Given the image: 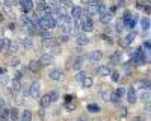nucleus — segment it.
<instances>
[{
    "instance_id": "nucleus-1",
    "label": "nucleus",
    "mask_w": 151,
    "mask_h": 121,
    "mask_svg": "<svg viewBox=\"0 0 151 121\" xmlns=\"http://www.w3.org/2000/svg\"><path fill=\"white\" fill-rule=\"evenodd\" d=\"M80 30H83V32H92L94 30V21L89 17H83L80 20Z\"/></svg>"
},
{
    "instance_id": "nucleus-2",
    "label": "nucleus",
    "mask_w": 151,
    "mask_h": 121,
    "mask_svg": "<svg viewBox=\"0 0 151 121\" xmlns=\"http://www.w3.org/2000/svg\"><path fill=\"white\" fill-rule=\"evenodd\" d=\"M29 95L32 99H38L41 95V83L40 82H32L29 86Z\"/></svg>"
},
{
    "instance_id": "nucleus-3",
    "label": "nucleus",
    "mask_w": 151,
    "mask_h": 121,
    "mask_svg": "<svg viewBox=\"0 0 151 121\" xmlns=\"http://www.w3.org/2000/svg\"><path fill=\"white\" fill-rule=\"evenodd\" d=\"M18 5L21 6L23 14H27L33 9V0H18Z\"/></svg>"
},
{
    "instance_id": "nucleus-4",
    "label": "nucleus",
    "mask_w": 151,
    "mask_h": 121,
    "mask_svg": "<svg viewBox=\"0 0 151 121\" xmlns=\"http://www.w3.org/2000/svg\"><path fill=\"white\" fill-rule=\"evenodd\" d=\"M53 59H55V56L53 55H50V53H44L40 59V64H41V67H48L50 64H53Z\"/></svg>"
},
{
    "instance_id": "nucleus-5",
    "label": "nucleus",
    "mask_w": 151,
    "mask_h": 121,
    "mask_svg": "<svg viewBox=\"0 0 151 121\" xmlns=\"http://www.w3.org/2000/svg\"><path fill=\"white\" fill-rule=\"evenodd\" d=\"M70 15L73 17V20H82L83 18V9L80 6H71Z\"/></svg>"
},
{
    "instance_id": "nucleus-6",
    "label": "nucleus",
    "mask_w": 151,
    "mask_h": 121,
    "mask_svg": "<svg viewBox=\"0 0 151 121\" xmlns=\"http://www.w3.org/2000/svg\"><path fill=\"white\" fill-rule=\"evenodd\" d=\"M125 97H127V102H129L130 104H134V103H136L137 95H136V91H134L133 86L127 88V91H125Z\"/></svg>"
},
{
    "instance_id": "nucleus-7",
    "label": "nucleus",
    "mask_w": 151,
    "mask_h": 121,
    "mask_svg": "<svg viewBox=\"0 0 151 121\" xmlns=\"http://www.w3.org/2000/svg\"><path fill=\"white\" fill-rule=\"evenodd\" d=\"M48 76H50L52 80H60V79H64V71L59 70V68H53L48 73Z\"/></svg>"
},
{
    "instance_id": "nucleus-8",
    "label": "nucleus",
    "mask_w": 151,
    "mask_h": 121,
    "mask_svg": "<svg viewBox=\"0 0 151 121\" xmlns=\"http://www.w3.org/2000/svg\"><path fill=\"white\" fill-rule=\"evenodd\" d=\"M121 56H122L121 50H116V52H113V55L110 56V64H109V67L112 68L113 65H116V64H119V62H121Z\"/></svg>"
},
{
    "instance_id": "nucleus-9",
    "label": "nucleus",
    "mask_w": 151,
    "mask_h": 121,
    "mask_svg": "<svg viewBox=\"0 0 151 121\" xmlns=\"http://www.w3.org/2000/svg\"><path fill=\"white\" fill-rule=\"evenodd\" d=\"M83 60H85V56H82V55L76 56V58L73 59L71 68H73V70H80V68H82V65H83Z\"/></svg>"
},
{
    "instance_id": "nucleus-10",
    "label": "nucleus",
    "mask_w": 151,
    "mask_h": 121,
    "mask_svg": "<svg viewBox=\"0 0 151 121\" xmlns=\"http://www.w3.org/2000/svg\"><path fill=\"white\" fill-rule=\"evenodd\" d=\"M20 44L26 48V50H32L33 48V40L30 38V36H24V38L20 41Z\"/></svg>"
},
{
    "instance_id": "nucleus-11",
    "label": "nucleus",
    "mask_w": 151,
    "mask_h": 121,
    "mask_svg": "<svg viewBox=\"0 0 151 121\" xmlns=\"http://www.w3.org/2000/svg\"><path fill=\"white\" fill-rule=\"evenodd\" d=\"M95 73H97V74H100V76H109L110 73H112V68L109 65H101V67H97Z\"/></svg>"
},
{
    "instance_id": "nucleus-12",
    "label": "nucleus",
    "mask_w": 151,
    "mask_h": 121,
    "mask_svg": "<svg viewBox=\"0 0 151 121\" xmlns=\"http://www.w3.org/2000/svg\"><path fill=\"white\" fill-rule=\"evenodd\" d=\"M101 58H103V53L100 52V50H94V52H91L89 55H88V59H89L91 62H97V60H101Z\"/></svg>"
},
{
    "instance_id": "nucleus-13",
    "label": "nucleus",
    "mask_w": 151,
    "mask_h": 121,
    "mask_svg": "<svg viewBox=\"0 0 151 121\" xmlns=\"http://www.w3.org/2000/svg\"><path fill=\"white\" fill-rule=\"evenodd\" d=\"M32 73H38L42 67H41V64H40V60H36V59H33V60H30L29 62V67H27Z\"/></svg>"
},
{
    "instance_id": "nucleus-14",
    "label": "nucleus",
    "mask_w": 151,
    "mask_h": 121,
    "mask_svg": "<svg viewBox=\"0 0 151 121\" xmlns=\"http://www.w3.org/2000/svg\"><path fill=\"white\" fill-rule=\"evenodd\" d=\"M40 104H41V107H48L50 104H52V100H50V95L48 94H45V95H42V97H40Z\"/></svg>"
},
{
    "instance_id": "nucleus-15",
    "label": "nucleus",
    "mask_w": 151,
    "mask_h": 121,
    "mask_svg": "<svg viewBox=\"0 0 151 121\" xmlns=\"http://www.w3.org/2000/svg\"><path fill=\"white\" fill-rule=\"evenodd\" d=\"M20 20H21V23H23V26H33V20H32L27 14H23V15L20 17Z\"/></svg>"
},
{
    "instance_id": "nucleus-16",
    "label": "nucleus",
    "mask_w": 151,
    "mask_h": 121,
    "mask_svg": "<svg viewBox=\"0 0 151 121\" xmlns=\"http://www.w3.org/2000/svg\"><path fill=\"white\" fill-rule=\"evenodd\" d=\"M82 86L83 88H91L92 85H94V80H92V77H89V76H85L83 79H82Z\"/></svg>"
},
{
    "instance_id": "nucleus-17",
    "label": "nucleus",
    "mask_w": 151,
    "mask_h": 121,
    "mask_svg": "<svg viewBox=\"0 0 151 121\" xmlns=\"http://www.w3.org/2000/svg\"><path fill=\"white\" fill-rule=\"evenodd\" d=\"M12 95H14V100H15L17 104H23V103H24L23 92H21V91H14V92H12Z\"/></svg>"
},
{
    "instance_id": "nucleus-18",
    "label": "nucleus",
    "mask_w": 151,
    "mask_h": 121,
    "mask_svg": "<svg viewBox=\"0 0 151 121\" xmlns=\"http://www.w3.org/2000/svg\"><path fill=\"white\" fill-rule=\"evenodd\" d=\"M112 17H113V14L107 11V12H104L103 15H100V21H101V23H104V24H107V23H110Z\"/></svg>"
},
{
    "instance_id": "nucleus-19",
    "label": "nucleus",
    "mask_w": 151,
    "mask_h": 121,
    "mask_svg": "<svg viewBox=\"0 0 151 121\" xmlns=\"http://www.w3.org/2000/svg\"><path fill=\"white\" fill-rule=\"evenodd\" d=\"M86 44H89V38H88V36H85V35H77V45L83 47V45H86Z\"/></svg>"
},
{
    "instance_id": "nucleus-20",
    "label": "nucleus",
    "mask_w": 151,
    "mask_h": 121,
    "mask_svg": "<svg viewBox=\"0 0 151 121\" xmlns=\"http://www.w3.org/2000/svg\"><path fill=\"white\" fill-rule=\"evenodd\" d=\"M20 120L21 121H32V112L29 111V109H24L21 117H20Z\"/></svg>"
},
{
    "instance_id": "nucleus-21",
    "label": "nucleus",
    "mask_w": 151,
    "mask_h": 121,
    "mask_svg": "<svg viewBox=\"0 0 151 121\" xmlns=\"http://www.w3.org/2000/svg\"><path fill=\"white\" fill-rule=\"evenodd\" d=\"M9 111H11V107L3 106L2 109H0V118L2 120H9Z\"/></svg>"
},
{
    "instance_id": "nucleus-22",
    "label": "nucleus",
    "mask_w": 151,
    "mask_h": 121,
    "mask_svg": "<svg viewBox=\"0 0 151 121\" xmlns=\"http://www.w3.org/2000/svg\"><path fill=\"white\" fill-rule=\"evenodd\" d=\"M141 27H142L144 32L145 30H150V18L148 17H142L141 18Z\"/></svg>"
},
{
    "instance_id": "nucleus-23",
    "label": "nucleus",
    "mask_w": 151,
    "mask_h": 121,
    "mask_svg": "<svg viewBox=\"0 0 151 121\" xmlns=\"http://www.w3.org/2000/svg\"><path fill=\"white\" fill-rule=\"evenodd\" d=\"M107 11H109V9H107V6H106L104 3H100V2L97 3V14H98V15H103L104 12H107Z\"/></svg>"
},
{
    "instance_id": "nucleus-24",
    "label": "nucleus",
    "mask_w": 151,
    "mask_h": 121,
    "mask_svg": "<svg viewBox=\"0 0 151 121\" xmlns=\"http://www.w3.org/2000/svg\"><path fill=\"white\" fill-rule=\"evenodd\" d=\"M86 107H88V111H89V112H94V114H95V112L98 114L100 111H101V107H100L97 103H89V104H88Z\"/></svg>"
},
{
    "instance_id": "nucleus-25",
    "label": "nucleus",
    "mask_w": 151,
    "mask_h": 121,
    "mask_svg": "<svg viewBox=\"0 0 151 121\" xmlns=\"http://www.w3.org/2000/svg\"><path fill=\"white\" fill-rule=\"evenodd\" d=\"M14 91H21V80L12 79V89H11V92H14Z\"/></svg>"
},
{
    "instance_id": "nucleus-26",
    "label": "nucleus",
    "mask_w": 151,
    "mask_h": 121,
    "mask_svg": "<svg viewBox=\"0 0 151 121\" xmlns=\"http://www.w3.org/2000/svg\"><path fill=\"white\" fill-rule=\"evenodd\" d=\"M20 47H21L20 41H11V45H9V50H11V52H14V53H17V52L20 50Z\"/></svg>"
},
{
    "instance_id": "nucleus-27",
    "label": "nucleus",
    "mask_w": 151,
    "mask_h": 121,
    "mask_svg": "<svg viewBox=\"0 0 151 121\" xmlns=\"http://www.w3.org/2000/svg\"><path fill=\"white\" fill-rule=\"evenodd\" d=\"M86 12L89 15H97V5H88L86 6Z\"/></svg>"
},
{
    "instance_id": "nucleus-28",
    "label": "nucleus",
    "mask_w": 151,
    "mask_h": 121,
    "mask_svg": "<svg viewBox=\"0 0 151 121\" xmlns=\"http://www.w3.org/2000/svg\"><path fill=\"white\" fill-rule=\"evenodd\" d=\"M137 86H139L141 89H150V80H139L137 82Z\"/></svg>"
},
{
    "instance_id": "nucleus-29",
    "label": "nucleus",
    "mask_w": 151,
    "mask_h": 121,
    "mask_svg": "<svg viewBox=\"0 0 151 121\" xmlns=\"http://www.w3.org/2000/svg\"><path fill=\"white\" fill-rule=\"evenodd\" d=\"M132 42L129 41V38H127V36H121V38H119V45L121 47H129Z\"/></svg>"
},
{
    "instance_id": "nucleus-30",
    "label": "nucleus",
    "mask_w": 151,
    "mask_h": 121,
    "mask_svg": "<svg viewBox=\"0 0 151 121\" xmlns=\"http://www.w3.org/2000/svg\"><path fill=\"white\" fill-rule=\"evenodd\" d=\"M115 30H116L118 33H122V30H124V23H122L121 18H119V20L116 21V24H115Z\"/></svg>"
},
{
    "instance_id": "nucleus-31",
    "label": "nucleus",
    "mask_w": 151,
    "mask_h": 121,
    "mask_svg": "<svg viewBox=\"0 0 151 121\" xmlns=\"http://www.w3.org/2000/svg\"><path fill=\"white\" fill-rule=\"evenodd\" d=\"M141 100H142L144 103H148V102H150V89H147V91L144 89V92L141 94Z\"/></svg>"
},
{
    "instance_id": "nucleus-32",
    "label": "nucleus",
    "mask_w": 151,
    "mask_h": 121,
    "mask_svg": "<svg viewBox=\"0 0 151 121\" xmlns=\"http://www.w3.org/2000/svg\"><path fill=\"white\" fill-rule=\"evenodd\" d=\"M113 94H115V95L118 97V99L121 100V99H122V97L125 95V89H124L122 86H121V88H116V89H115V92H113Z\"/></svg>"
},
{
    "instance_id": "nucleus-33",
    "label": "nucleus",
    "mask_w": 151,
    "mask_h": 121,
    "mask_svg": "<svg viewBox=\"0 0 151 121\" xmlns=\"http://www.w3.org/2000/svg\"><path fill=\"white\" fill-rule=\"evenodd\" d=\"M48 95H50V100H52V103H55V102H58V100H59V92H58V91H52V92H48Z\"/></svg>"
},
{
    "instance_id": "nucleus-34",
    "label": "nucleus",
    "mask_w": 151,
    "mask_h": 121,
    "mask_svg": "<svg viewBox=\"0 0 151 121\" xmlns=\"http://www.w3.org/2000/svg\"><path fill=\"white\" fill-rule=\"evenodd\" d=\"M8 82H9V79H8V76L5 74V73H3V74H0V86H6Z\"/></svg>"
},
{
    "instance_id": "nucleus-35",
    "label": "nucleus",
    "mask_w": 151,
    "mask_h": 121,
    "mask_svg": "<svg viewBox=\"0 0 151 121\" xmlns=\"http://www.w3.org/2000/svg\"><path fill=\"white\" fill-rule=\"evenodd\" d=\"M118 114H119V117L121 118H125V117H127V107H125V106H121V107H118Z\"/></svg>"
},
{
    "instance_id": "nucleus-36",
    "label": "nucleus",
    "mask_w": 151,
    "mask_h": 121,
    "mask_svg": "<svg viewBox=\"0 0 151 121\" xmlns=\"http://www.w3.org/2000/svg\"><path fill=\"white\" fill-rule=\"evenodd\" d=\"M9 45H11V41L8 38H2V50H9Z\"/></svg>"
},
{
    "instance_id": "nucleus-37",
    "label": "nucleus",
    "mask_w": 151,
    "mask_h": 121,
    "mask_svg": "<svg viewBox=\"0 0 151 121\" xmlns=\"http://www.w3.org/2000/svg\"><path fill=\"white\" fill-rule=\"evenodd\" d=\"M67 41H70V35H67V33H62V35H59L58 42H67Z\"/></svg>"
},
{
    "instance_id": "nucleus-38",
    "label": "nucleus",
    "mask_w": 151,
    "mask_h": 121,
    "mask_svg": "<svg viewBox=\"0 0 151 121\" xmlns=\"http://www.w3.org/2000/svg\"><path fill=\"white\" fill-rule=\"evenodd\" d=\"M110 94H112L110 91H103V92H101V99H103L104 102H109V100H110Z\"/></svg>"
},
{
    "instance_id": "nucleus-39",
    "label": "nucleus",
    "mask_w": 151,
    "mask_h": 121,
    "mask_svg": "<svg viewBox=\"0 0 151 121\" xmlns=\"http://www.w3.org/2000/svg\"><path fill=\"white\" fill-rule=\"evenodd\" d=\"M9 64H11V67H17V65H20V59L18 58H12L9 60Z\"/></svg>"
},
{
    "instance_id": "nucleus-40",
    "label": "nucleus",
    "mask_w": 151,
    "mask_h": 121,
    "mask_svg": "<svg viewBox=\"0 0 151 121\" xmlns=\"http://www.w3.org/2000/svg\"><path fill=\"white\" fill-rule=\"evenodd\" d=\"M110 74H112V80H113V82H118V80H119V73H118V71H112Z\"/></svg>"
},
{
    "instance_id": "nucleus-41",
    "label": "nucleus",
    "mask_w": 151,
    "mask_h": 121,
    "mask_svg": "<svg viewBox=\"0 0 151 121\" xmlns=\"http://www.w3.org/2000/svg\"><path fill=\"white\" fill-rule=\"evenodd\" d=\"M144 48H145V52H150V48H151V41L150 40L144 41Z\"/></svg>"
},
{
    "instance_id": "nucleus-42",
    "label": "nucleus",
    "mask_w": 151,
    "mask_h": 121,
    "mask_svg": "<svg viewBox=\"0 0 151 121\" xmlns=\"http://www.w3.org/2000/svg\"><path fill=\"white\" fill-rule=\"evenodd\" d=\"M60 3L64 6H67V8H71L73 6V0H60Z\"/></svg>"
},
{
    "instance_id": "nucleus-43",
    "label": "nucleus",
    "mask_w": 151,
    "mask_h": 121,
    "mask_svg": "<svg viewBox=\"0 0 151 121\" xmlns=\"http://www.w3.org/2000/svg\"><path fill=\"white\" fill-rule=\"evenodd\" d=\"M5 3L8 6H15V5H18V0H5Z\"/></svg>"
},
{
    "instance_id": "nucleus-44",
    "label": "nucleus",
    "mask_w": 151,
    "mask_h": 121,
    "mask_svg": "<svg viewBox=\"0 0 151 121\" xmlns=\"http://www.w3.org/2000/svg\"><path fill=\"white\" fill-rule=\"evenodd\" d=\"M85 76H86V74H85V71H79V74L76 76V80H77V82H82V79H83Z\"/></svg>"
},
{
    "instance_id": "nucleus-45",
    "label": "nucleus",
    "mask_w": 151,
    "mask_h": 121,
    "mask_svg": "<svg viewBox=\"0 0 151 121\" xmlns=\"http://www.w3.org/2000/svg\"><path fill=\"white\" fill-rule=\"evenodd\" d=\"M125 36L129 38V41H130V42H133V40L136 38V32H130L129 35H125Z\"/></svg>"
},
{
    "instance_id": "nucleus-46",
    "label": "nucleus",
    "mask_w": 151,
    "mask_h": 121,
    "mask_svg": "<svg viewBox=\"0 0 151 121\" xmlns=\"http://www.w3.org/2000/svg\"><path fill=\"white\" fill-rule=\"evenodd\" d=\"M23 74H24L23 71H17V73H15V76H14V79H17V80H21V79H23Z\"/></svg>"
},
{
    "instance_id": "nucleus-47",
    "label": "nucleus",
    "mask_w": 151,
    "mask_h": 121,
    "mask_svg": "<svg viewBox=\"0 0 151 121\" xmlns=\"http://www.w3.org/2000/svg\"><path fill=\"white\" fill-rule=\"evenodd\" d=\"M142 9H144V12H145V14H150V11H151V8H150V3H145V5L142 6Z\"/></svg>"
},
{
    "instance_id": "nucleus-48",
    "label": "nucleus",
    "mask_w": 151,
    "mask_h": 121,
    "mask_svg": "<svg viewBox=\"0 0 151 121\" xmlns=\"http://www.w3.org/2000/svg\"><path fill=\"white\" fill-rule=\"evenodd\" d=\"M86 5H97L98 3V0H85Z\"/></svg>"
},
{
    "instance_id": "nucleus-49",
    "label": "nucleus",
    "mask_w": 151,
    "mask_h": 121,
    "mask_svg": "<svg viewBox=\"0 0 151 121\" xmlns=\"http://www.w3.org/2000/svg\"><path fill=\"white\" fill-rule=\"evenodd\" d=\"M136 5L139 6V8H142V6L145 5V0H136Z\"/></svg>"
},
{
    "instance_id": "nucleus-50",
    "label": "nucleus",
    "mask_w": 151,
    "mask_h": 121,
    "mask_svg": "<svg viewBox=\"0 0 151 121\" xmlns=\"http://www.w3.org/2000/svg\"><path fill=\"white\" fill-rule=\"evenodd\" d=\"M65 107H67V111H73V104H71L70 102H67V103H65Z\"/></svg>"
},
{
    "instance_id": "nucleus-51",
    "label": "nucleus",
    "mask_w": 151,
    "mask_h": 121,
    "mask_svg": "<svg viewBox=\"0 0 151 121\" xmlns=\"http://www.w3.org/2000/svg\"><path fill=\"white\" fill-rule=\"evenodd\" d=\"M73 99H74V95H71V94H67V95H65V100H67V102H71Z\"/></svg>"
},
{
    "instance_id": "nucleus-52",
    "label": "nucleus",
    "mask_w": 151,
    "mask_h": 121,
    "mask_svg": "<svg viewBox=\"0 0 151 121\" xmlns=\"http://www.w3.org/2000/svg\"><path fill=\"white\" fill-rule=\"evenodd\" d=\"M133 121H145V118H144V117H134Z\"/></svg>"
},
{
    "instance_id": "nucleus-53",
    "label": "nucleus",
    "mask_w": 151,
    "mask_h": 121,
    "mask_svg": "<svg viewBox=\"0 0 151 121\" xmlns=\"http://www.w3.org/2000/svg\"><path fill=\"white\" fill-rule=\"evenodd\" d=\"M8 27H9L11 30H14V29H15V24H14V23H9V26H8Z\"/></svg>"
},
{
    "instance_id": "nucleus-54",
    "label": "nucleus",
    "mask_w": 151,
    "mask_h": 121,
    "mask_svg": "<svg viewBox=\"0 0 151 121\" xmlns=\"http://www.w3.org/2000/svg\"><path fill=\"white\" fill-rule=\"evenodd\" d=\"M3 106H5V100L2 99V97H0V109H2Z\"/></svg>"
},
{
    "instance_id": "nucleus-55",
    "label": "nucleus",
    "mask_w": 151,
    "mask_h": 121,
    "mask_svg": "<svg viewBox=\"0 0 151 121\" xmlns=\"http://www.w3.org/2000/svg\"><path fill=\"white\" fill-rule=\"evenodd\" d=\"M77 121H88V120H86V117H79Z\"/></svg>"
},
{
    "instance_id": "nucleus-56",
    "label": "nucleus",
    "mask_w": 151,
    "mask_h": 121,
    "mask_svg": "<svg viewBox=\"0 0 151 121\" xmlns=\"http://www.w3.org/2000/svg\"><path fill=\"white\" fill-rule=\"evenodd\" d=\"M124 5H125V3L122 2V0H118V6H124Z\"/></svg>"
},
{
    "instance_id": "nucleus-57",
    "label": "nucleus",
    "mask_w": 151,
    "mask_h": 121,
    "mask_svg": "<svg viewBox=\"0 0 151 121\" xmlns=\"http://www.w3.org/2000/svg\"><path fill=\"white\" fill-rule=\"evenodd\" d=\"M3 73H5V68H3V67H0V74H3Z\"/></svg>"
},
{
    "instance_id": "nucleus-58",
    "label": "nucleus",
    "mask_w": 151,
    "mask_h": 121,
    "mask_svg": "<svg viewBox=\"0 0 151 121\" xmlns=\"http://www.w3.org/2000/svg\"><path fill=\"white\" fill-rule=\"evenodd\" d=\"M3 20V14H2V12H0V21H2Z\"/></svg>"
},
{
    "instance_id": "nucleus-59",
    "label": "nucleus",
    "mask_w": 151,
    "mask_h": 121,
    "mask_svg": "<svg viewBox=\"0 0 151 121\" xmlns=\"http://www.w3.org/2000/svg\"><path fill=\"white\" fill-rule=\"evenodd\" d=\"M11 121H21V120H20V117H18V118H15V120H11Z\"/></svg>"
},
{
    "instance_id": "nucleus-60",
    "label": "nucleus",
    "mask_w": 151,
    "mask_h": 121,
    "mask_svg": "<svg viewBox=\"0 0 151 121\" xmlns=\"http://www.w3.org/2000/svg\"><path fill=\"white\" fill-rule=\"evenodd\" d=\"M0 52H2V40H0Z\"/></svg>"
},
{
    "instance_id": "nucleus-61",
    "label": "nucleus",
    "mask_w": 151,
    "mask_h": 121,
    "mask_svg": "<svg viewBox=\"0 0 151 121\" xmlns=\"http://www.w3.org/2000/svg\"><path fill=\"white\" fill-rule=\"evenodd\" d=\"M92 121H100V120H98V118H94V120H92Z\"/></svg>"
},
{
    "instance_id": "nucleus-62",
    "label": "nucleus",
    "mask_w": 151,
    "mask_h": 121,
    "mask_svg": "<svg viewBox=\"0 0 151 121\" xmlns=\"http://www.w3.org/2000/svg\"><path fill=\"white\" fill-rule=\"evenodd\" d=\"M0 121H9V120H0Z\"/></svg>"
}]
</instances>
